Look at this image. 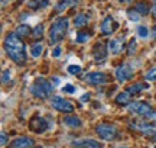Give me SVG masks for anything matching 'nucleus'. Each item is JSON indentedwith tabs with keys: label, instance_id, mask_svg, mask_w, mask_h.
I'll return each instance as SVG.
<instances>
[{
	"label": "nucleus",
	"instance_id": "39448f33",
	"mask_svg": "<svg viewBox=\"0 0 156 148\" xmlns=\"http://www.w3.org/2000/svg\"><path fill=\"white\" fill-rule=\"evenodd\" d=\"M95 132L97 135L104 139V141H113L119 137V131L114 125H110V124H100V125L95 126Z\"/></svg>",
	"mask_w": 156,
	"mask_h": 148
},
{
	"label": "nucleus",
	"instance_id": "7c9ffc66",
	"mask_svg": "<svg viewBox=\"0 0 156 148\" xmlns=\"http://www.w3.org/2000/svg\"><path fill=\"white\" fill-rule=\"evenodd\" d=\"M62 91H65V93H71V94H73L74 91H75V87H74L73 84H65L64 87H62Z\"/></svg>",
	"mask_w": 156,
	"mask_h": 148
},
{
	"label": "nucleus",
	"instance_id": "412c9836",
	"mask_svg": "<svg viewBox=\"0 0 156 148\" xmlns=\"http://www.w3.org/2000/svg\"><path fill=\"white\" fill-rule=\"evenodd\" d=\"M90 19L87 15H84V13H81V15H77L75 16V19H74V25L77 26V28H83V26H85V25H88Z\"/></svg>",
	"mask_w": 156,
	"mask_h": 148
},
{
	"label": "nucleus",
	"instance_id": "ddd939ff",
	"mask_svg": "<svg viewBox=\"0 0 156 148\" xmlns=\"http://www.w3.org/2000/svg\"><path fill=\"white\" fill-rule=\"evenodd\" d=\"M93 57L95 61H103L107 57V46L103 42H97L93 48Z\"/></svg>",
	"mask_w": 156,
	"mask_h": 148
},
{
	"label": "nucleus",
	"instance_id": "f03ea898",
	"mask_svg": "<svg viewBox=\"0 0 156 148\" xmlns=\"http://www.w3.org/2000/svg\"><path fill=\"white\" fill-rule=\"evenodd\" d=\"M52 91H54V86L46 79H42V77H38L34 81V84L30 86V93L36 99H46L52 94Z\"/></svg>",
	"mask_w": 156,
	"mask_h": 148
},
{
	"label": "nucleus",
	"instance_id": "20e7f679",
	"mask_svg": "<svg viewBox=\"0 0 156 148\" xmlns=\"http://www.w3.org/2000/svg\"><path fill=\"white\" fill-rule=\"evenodd\" d=\"M129 110L132 113L137 115V116H142V118H147V119H152L156 116L155 109L152 108L149 103L146 102H133L129 105Z\"/></svg>",
	"mask_w": 156,
	"mask_h": 148
},
{
	"label": "nucleus",
	"instance_id": "4be33fe9",
	"mask_svg": "<svg viewBox=\"0 0 156 148\" xmlns=\"http://www.w3.org/2000/svg\"><path fill=\"white\" fill-rule=\"evenodd\" d=\"M42 52H44V44H42V42H36V44H34L32 48H30V55L34 58L41 57Z\"/></svg>",
	"mask_w": 156,
	"mask_h": 148
},
{
	"label": "nucleus",
	"instance_id": "473e14b6",
	"mask_svg": "<svg viewBox=\"0 0 156 148\" xmlns=\"http://www.w3.org/2000/svg\"><path fill=\"white\" fill-rule=\"evenodd\" d=\"M2 81H3L5 84L10 81V73H9V71H3V80H2Z\"/></svg>",
	"mask_w": 156,
	"mask_h": 148
},
{
	"label": "nucleus",
	"instance_id": "9d476101",
	"mask_svg": "<svg viewBox=\"0 0 156 148\" xmlns=\"http://www.w3.org/2000/svg\"><path fill=\"white\" fill-rule=\"evenodd\" d=\"M133 74H134L133 68H132L129 64H122V65L116 70V77L120 83H123V81H129V80L133 77Z\"/></svg>",
	"mask_w": 156,
	"mask_h": 148
},
{
	"label": "nucleus",
	"instance_id": "2eb2a0df",
	"mask_svg": "<svg viewBox=\"0 0 156 148\" xmlns=\"http://www.w3.org/2000/svg\"><path fill=\"white\" fill-rule=\"evenodd\" d=\"M62 122L67 126H69V128H81V126H83V120L80 119L78 116H74V115L65 116V118L62 119Z\"/></svg>",
	"mask_w": 156,
	"mask_h": 148
},
{
	"label": "nucleus",
	"instance_id": "f257e3e1",
	"mask_svg": "<svg viewBox=\"0 0 156 148\" xmlns=\"http://www.w3.org/2000/svg\"><path fill=\"white\" fill-rule=\"evenodd\" d=\"M5 50L7 57L17 65H23L26 63V46L22 38L15 32V34L7 35L5 39Z\"/></svg>",
	"mask_w": 156,
	"mask_h": 148
},
{
	"label": "nucleus",
	"instance_id": "423d86ee",
	"mask_svg": "<svg viewBox=\"0 0 156 148\" xmlns=\"http://www.w3.org/2000/svg\"><path fill=\"white\" fill-rule=\"evenodd\" d=\"M130 126L133 128L134 131L143 134L146 137H155L156 135V125L151 124V122H146V120H134L130 122Z\"/></svg>",
	"mask_w": 156,
	"mask_h": 148
},
{
	"label": "nucleus",
	"instance_id": "f3484780",
	"mask_svg": "<svg viewBox=\"0 0 156 148\" xmlns=\"http://www.w3.org/2000/svg\"><path fill=\"white\" fill-rule=\"evenodd\" d=\"M147 89H149V84L145 81V83H136L133 86H129L127 91L132 94H137V93H142L143 90H147Z\"/></svg>",
	"mask_w": 156,
	"mask_h": 148
},
{
	"label": "nucleus",
	"instance_id": "0eeeda50",
	"mask_svg": "<svg viewBox=\"0 0 156 148\" xmlns=\"http://www.w3.org/2000/svg\"><path fill=\"white\" fill-rule=\"evenodd\" d=\"M51 106L55 109V110H58V112H62V113H73L74 112L73 103L61 96L52 97V99H51Z\"/></svg>",
	"mask_w": 156,
	"mask_h": 148
},
{
	"label": "nucleus",
	"instance_id": "a211bd4d",
	"mask_svg": "<svg viewBox=\"0 0 156 148\" xmlns=\"http://www.w3.org/2000/svg\"><path fill=\"white\" fill-rule=\"evenodd\" d=\"M77 5V0H59L58 3H56V12L58 13H61V12H64L65 9H68V7H71V6Z\"/></svg>",
	"mask_w": 156,
	"mask_h": 148
},
{
	"label": "nucleus",
	"instance_id": "c9c22d12",
	"mask_svg": "<svg viewBox=\"0 0 156 148\" xmlns=\"http://www.w3.org/2000/svg\"><path fill=\"white\" fill-rule=\"evenodd\" d=\"M153 38H155V39H156V28L153 29Z\"/></svg>",
	"mask_w": 156,
	"mask_h": 148
},
{
	"label": "nucleus",
	"instance_id": "9b49d317",
	"mask_svg": "<svg viewBox=\"0 0 156 148\" xmlns=\"http://www.w3.org/2000/svg\"><path fill=\"white\" fill-rule=\"evenodd\" d=\"M119 28V23L113 19L112 16H107L104 20H103V23H101V32H103V35H112L114 34V31Z\"/></svg>",
	"mask_w": 156,
	"mask_h": 148
},
{
	"label": "nucleus",
	"instance_id": "a878e982",
	"mask_svg": "<svg viewBox=\"0 0 156 148\" xmlns=\"http://www.w3.org/2000/svg\"><path fill=\"white\" fill-rule=\"evenodd\" d=\"M81 71H83V68L80 67V65H69L68 67V73L73 74V76H78V74H81Z\"/></svg>",
	"mask_w": 156,
	"mask_h": 148
},
{
	"label": "nucleus",
	"instance_id": "7ed1b4c3",
	"mask_svg": "<svg viewBox=\"0 0 156 148\" xmlns=\"http://www.w3.org/2000/svg\"><path fill=\"white\" fill-rule=\"evenodd\" d=\"M67 29H68V20L64 17H59L49 29V39L52 44H58L61 42L65 35H67Z\"/></svg>",
	"mask_w": 156,
	"mask_h": 148
},
{
	"label": "nucleus",
	"instance_id": "cd10ccee",
	"mask_svg": "<svg viewBox=\"0 0 156 148\" xmlns=\"http://www.w3.org/2000/svg\"><path fill=\"white\" fill-rule=\"evenodd\" d=\"M145 80L146 81H156V68L151 70L149 73H146Z\"/></svg>",
	"mask_w": 156,
	"mask_h": 148
},
{
	"label": "nucleus",
	"instance_id": "e433bc0d",
	"mask_svg": "<svg viewBox=\"0 0 156 148\" xmlns=\"http://www.w3.org/2000/svg\"><path fill=\"white\" fill-rule=\"evenodd\" d=\"M153 141H155V142H156V135H155V138H153Z\"/></svg>",
	"mask_w": 156,
	"mask_h": 148
},
{
	"label": "nucleus",
	"instance_id": "c85d7f7f",
	"mask_svg": "<svg viewBox=\"0 0 156 148\" xmlns=\"http://www.w3.org/2000/svg\"><path fill=\"white\" fill-rule=\"evenodd\" d=\"M129 17H130V20H133V22H137L139 20V13L134 10V9H130V10L127 12Z\"/></svg>",
	"mask_w": 156,
	"mask_h": 148
},
{
	"label": "nucleus",
	"instance_id": "b1692460",
	"mask_svg": "<svg viewBox=\"0 0 156 148\" xmlns=\"http://www.w3.org/2000/svg\"><path fill=\"white\" fill-rule=\"evenodd\" d=\"M42 35H44V26H42V25L35 26L34 31H32V36H34V38H41Z\"/></svg>",
	"mask_w": 156,
	"mask_h": 148
},
{
	"label": "nucleus",
	"instance_id": "dca6fc26",
	"mask_svg": "<svg viewBox=\"0 0 156 148\" xmlns=\"http://www.w3.org/2000/svg\"><path fill=\"white\" fill-rule=\"evenodd\" d=\"M130 102H132V93H129L127 90L122 91V93H119L116 96V103L120 105V106H126Z\"/></svg>",
	"mask_w": 156,
	"mask_h": 148
},
{
	"label": "nucleus",
	"instance_id": "1a4fd4ad",
	"mask_svg": "<svg viewBox=\"0 0 156 148\" xmlns=\"http://www.w3.org/2000/svg\"><path fill=\"white\" fill-rule=\"evenodd\" d=\"M84 81H87L90 84H94V86H98V84H106L108 81V77L107 74L104 73H100V71H93V73H88L84 76Z\"/></svg>",
	"mask_w": 156,
	"mask_h": 148
},
{
	"label": "nucleus",
	"instance_id": "f704fd0d",
	"mask_svg": "<svg viewBox=\"0 0 156 148\" xmlns=\"http://www.w3.org/2000/svg\"><path fill=\"white\" fill-rule=\"evenodd\" d=\"M152 12H153V15H155V17H156V2L153 3V7H152Z\"/></svg>",
	"mask_w": 156,
	"mask_h": 148
},
{
	"label": "nucleus",
	"instance_id": "bb28decb",
	"mask_svg": "<svg viewBox=\"0 0 156 148\" xmlns=\"http://www.w3.org/2000/svg\"><path fill=\"white\" fill-rule=\"evenodd\" d=\"M137 34H139L140 38H147L149 36V29L146 26H139L137 28Z\"/></svg>",
	"mask_w": 156,
	"mask_h": 148
},
{
	"label": "nucleus",
	"instance_id": "c756f323",
	"mask_svg": "<svg viewBox=\"0 0 156 148\" xmlns=\"http://www.w3.org/2000/svg\"><path fill=\"white\" fill-rule=\"evenodd\" d=\"M136 51V41H134V38L132 41H130V44H129V50H127V54L129 55H133V52Z\"/></svg>",
	"mask_w": 156,
	"mask_h": 148
},
{
	"label": "nucleus",
	"instance_id": "aec40b11",
	"mask_svg": "<svg viewBox=\"0 0 156 148\" xmlns=\"http://www.w3.org/2000/svg\"><path fill=\"white\" fill-rule=\"evenodd\" d=\"M134 10L137 12L139 15H142V16H146V15L151 12V7H149V5L145 3V2H139V3L134 5Z\"/></svg>",
	"mask_w": 156,
	"mask_h": 148
},
{
	"label": "nucleus",
	"instance_id": "6ab92c4d",
	"mask_svg": "<svg viewBox=\"0 0 156 148\" xmlns=\"http://www.w3.org/2000/svg\"><path fill=\"white\" fill-rule=\"evenodd\" d=\"M108 50L112 54H120L123 51V44L119 39H112L108 42Z\"/></svg>",
	"mask_w": 156,
	"mask_h": 148
},
{
	"label": "nucleus",
	"instance_id": "4c0bfd02",
	"mask_svg": "<svg viewBox=\"0 0 156 148\" xmlns=\"http://www.w3.org/2000/svg\"><path fill=\"white\" fill-rule=\"evenodd\" d=\"M120 148H126V147H120Z\"/></svg>",
	"mask_w": 156,
	"mask_h": 148
},
{
	"label": "nucleus",
	"instance_id": "393cba45",
	"mask_svg": "<svg viewBox=\"0 0 156 148\" xmlns=\"http://www.w3.org/2000/svg\"><path fill=\"white\" fill-rule=\"evenodd\" d=\"M90 39V34H85V32H80L77 35V42L78 44H84V42H87Z\"/></svg>",
	"mask_w": 156,
	"mask_h": 148
},
{
	"label": "nucleus",
	"instance_id": "6e6552de",
	"mask_svg": "<svg viewBox=\"0 0 156 148\" xmlns=\"http://www.w3.org/2000/svg\"><path fill=\"white\" fill-rule=\"evenodd\" d=\"M48 128H49V124L45 120V118L39 116V115H35L34 118L30 119V122H29V129L36 132V134H42Z\"/></svg>",
	"mask_w": 156,
	"mask_h": 148
},
{
	"label": "nucleus",
	"instance_id": "5701e85b",
	"mask_svg": "<svg viewBox=\"0 0 156 148\" xmlns=\"http://www.w3.org/2000/svg\"><path fill=\"white\" fill-rule=\"evenodd\" d=\"M16 34L20 36V38H26V36H30L32 35V29L29 28L28 25H19L16 29Z\"/></svg>",
	"mask_w": 156,
	"mask_h": 148
},
{
	"label": "nucleus",
	"instance_id": "72a5a7b5",
	"mask_svg": "<svg viewBox=\"0 0 156 148\" xmlns=\"http://www.w3.org/2000/svg\"><path fill=\"white\" fill-rule=\"evenodd\" d=\"M52 55H54V57H59V55H61V48H59V46H55L54 51H52Z\"/></svg>",
	"mask_w": 156,
	"mask_h": 148
},
{
	"label": "nucleus",
	"instance_id": "2f4dec72",
	"mask_svg": "<svg viewBox=\"0 0 156 148\" xmlns=\"http://www.w3.org/2000/svg\"><path fill=\"white\" fill-rule=\"evenodd\" d=\"M0 141H2V147H6V145H7L9 138H7V135H6V132H2V135H0Z\"/></svg>",
	"mask_w": 156,
	"mask_h": 148
},
{
	"label": "nucleus",
	"instance_id": "f8f14e48",
	"mask_svg": "<svg viewBox=\"0 0 156 148\" xmlns=\"http://www.w3.org/2000/svg\"><path fill=\"white\" fill-rule=\"evenodd\" d=\"M35 145V141L29 137H19L15 141H12L10 148H30Z\"/></svg>",
	"mask_w": 156,
	"mask_h": 148
},
{
	"label": "nucleus",
	"instance_id": "4468645a",
	"mask_svg": "<svg viewBox=\"0 0 156 148\" xmlns=\"http://www.w3.org/2000/svg\"><path fill=\"white\" fill-rule=\"evenodd\" d=\"M73 145L77 148H101V144L95 139H77Z\"/></svg>",
	"mask_w": 156,
	"mask_h": 148
}]
</instances>
